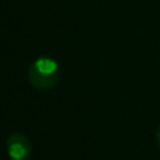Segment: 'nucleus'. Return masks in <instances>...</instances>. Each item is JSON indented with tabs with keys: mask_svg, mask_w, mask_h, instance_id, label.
Here are the masks:
<instances>
[{
	"mask_svg": "<svg viewBox=\"0 0 160 160\" xmlns=\"http://www.w3.org/2000/svg\"><path fill=\"white\" fill-rule=\"evenodd\" d=\"M156 138H158V143H159V146H160V127H159L158 132H156Z\"/></svg>",
	"mask_w": 160,
	"mask_h": 160,
	"instance_id": "7ed1b4c3",
	"label": "nucleus"
},
{
	"mask_svg": "<svg viewBox=\"0 0 160 160\" xmlns=\"http://www.w3.org/2000/svg\"><path fill=\"white\" fill-rule=\"evenodd\" d=\"M6 150L11 160H30L32 155L31 142L24 133L14 132L6 141Z\"/></svg>",
	"mask_w": 160,
	"mask_h": 160,
	"instance_id": "f03ea898",
	"label": "nucleus"
},
{
	"mask_svg": "<svg viewBox=\"0 0 160 160\" xmlns=\"http://www.w3.org/2000/svg\"><path fill=\"white\" fill-rule=\"evenodd\" d=\"M59 65L48 56L37 58L28 68V82L38 90H49L58 83Z\"/></svg>",
	"mask_w": 160,
	"mask_h": 160,
	"instance_id": "f257e3e1",
	"label": "nucleus"
}]
</instances>
